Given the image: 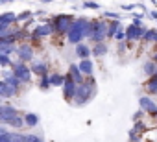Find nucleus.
<instances>
[{"label": "nucleus", "mask_w": 157, "mask_h": 142, "mask_svg": "<svg viewBox=\"0 0 157 142\" xmlns=\"http://www.w3.org/2000/svg\"><path fill=\"white\" fill-rule=\"evenodd\" d=\"M80 70H82V74H91L93 72V63L89 59H83L82 65H80Z\"/></svg>", "instance_id": "39448f33"}, {"label": "nucleus", "mask_w": 157, "mask_h": 142, "mask_svg": "<svg viewBox=\"0 0 157 142\" xmlns=\"http://www.w3.org/2000/svg\"><path fill=\"white\" fill-rule=\"evenodd\" d=\"M94 54H96V55H102V54H105V46L98 43V44L94 46Z\"/></svg>", "instance_id": "1a4fd4ad"}, {"label": "nucleus", "mask_w": 157, "mask_h": 142, "mask_svg": "<svg viewBox=\"0 0 157 142\" xmlns=\"http://www.w3.org/2000/svg\"><path fill=\"white\" fill-rule=\"evenodd\" d=\"M24 120H26V125H30V127H33V125H37V124H39L37 114H26V116H24Z\"/></svg>", "instance_id": "0eeeda50"}, {"label": "nucleus", "mask_w": 157, "mask_h": 142, "mask_svg": "<svg viewBox=\"0 0 157 142\" xmlns=\"http://www.w3.org/2000/svg\"><path fill=\"white\" fill-rule=\"evenodd\" d=\"M13 72H15V78L17 80H21V81H30V68L26 66V65H22V63H17V65H13Z\"/></svg>", "instance_id": "f257e3e1"}, {"label": "nucleus", "mask_w": 157, "mask_h": 142, "mask_svg": "<svg viewBox=\"0 0 157 142\" xmlns=\"http://www.w3.org/2000/svg\"><path fill=\"white\" fill-rule=\"evenodd\" d=\"M32 72H35V74H39V76H44V74H46V65H44V63H35V65H32Z\"/></svg>", "instance_id": "20e7f679"}, {"label": "nucleus", "mask_w": 157, "mask_h": 142, "mask_svg": "<svg viewBox=\"0 0 157 142\" xmlns=\"http://www.w3.org/2000/svg\"><path fill=\"white\" fill-rule=\"evenodd\" d=\"M146 91L148 92H157V76H153L151 80H148V83H146Z\"/></svg>", "instance_id": "423d86ee"}, {"label": "nucleus", "mask_w": 157, "mask_h": 142, "mask_svg": "<svg viewBox=\"0 0 157 142\" xmlns=\"http://www.w3.org/2000/svg\"><path fill=\"white\" fill-rule=\"evenodd\" d=\"M140 109H142L144 113H148V114H153V113L157 111V105H155L153 100H150L148 96H142V98H140Z\"/></svg>", "instance_id": "f03ea898"}, {"label": "nucleus", "mask_w": 157, "mask_h": 142, "mask_svg": "<svg viewBox=\"0 0 157 142\" xmlns=\"http://www.w3.org/2000/svg\"><path fill=\"white\" fill-rule=\"evenodd\" d=\"M17 54H19V57H21V61L24 63V61H30L32 59V55H33V52H32V48L30 46H22L21 50H17Z\"/></svg>", "instance_id": "7ed1b4c3"}, {"label": "nucleus", "mask_w": 157, "mask_h": 142, "mask_svg": "<svg viewBox=\"0 0 157 142\" xmlns=\"http://www.w3.org/2000/svg\"><path fill=\"white\" fill-rule=\"evenodd\" d=\"M41 142H43V140H41Z\"/></svg>", "instance_id": "9d476101"}, {"label": "nucleus", "mask_w": 157, "mask_h": 142, "mask_svg": "<svg viewBox=\"0 0 157 142\" xmlns=\"http://www.w3.org/2000/svg\"><path fill=\"white\" fill-rule=\"evenodd\" d=\"M76 52H78V55L83 57V59H87V57H89V54H91V52H89V48H87V46H83V44H78V50H76Z\"/></svg>", "instance_id": "6e6552de"}]
</instances>
